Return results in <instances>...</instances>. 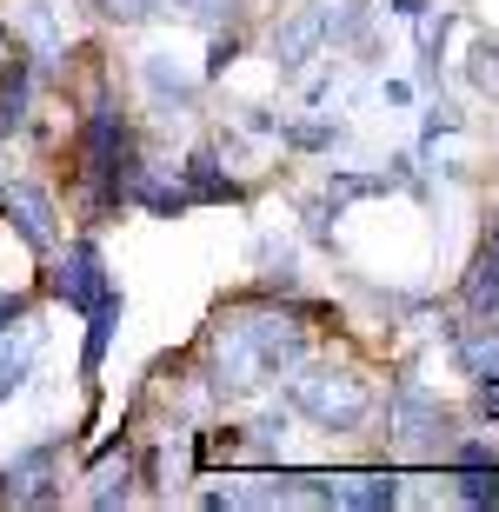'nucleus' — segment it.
I'll return each instance as SVG.
<instances>
[{
  "label": "nucleus",
  "mask_w": 499,
  "mask_h": 512,
  "mask_svg": "<svg viewBox=\"0 0 499 512\" xmlns=\"http://www.w3.org/2000/svg\"><path fill=\"white\" fill-rule=\"evenodd\" d=\"M140 140L127 127L114 100L94 87L87 114H80V193H87V220H114L127 200H134V180H140Z\"/></svg>",
  "instance_id": "1"
},
{
  "label": "nucleus",
  "mask_w": 499,
  "mask_h": 512,
  "mask_svg": "<svg viewBox=\"0 0 499 512\" xmlns=\"http://www.w3.org/2000/svg\"><path fill=\"white\" fill-rule=\"evenodd\" d=\"M293 360H300V326L287 313H233L213 333V386L220 393H253Z\"/></svg>",
  "instance_id": "2"
},
{
  "label": "nucleus",
  "mask_w": 499,
  "mask_h": 512,
  "mask_svg": "<svg viewBox=\"0 0 499 512\" xmlns=\"http://www.w3.org/2000/svg\"><path fill=\"white\" fill-rule=\"evenodd\" d=\"M287 399L313 426H327V433H360L366 413H373V393H366L360 373H346V366H300L287 386Z\"/></svg>",
  "instance_id": "3"
},
{
  "label": "nucleus",
  "mask_w": 499,
  "mask_h": 512,
  "mask_svg": "<svg viewBox=\"0 0 499 512\" xmlns=\"http://www.w3.org/2000/svg\"><path fill=\"white\" fill-rule=\"evenodd\" d=\"M386 433H393V446H406V453H453V413H446L433 393H420V386H400V393H393Z\"/></svg>",
  "instance_id": "4"
},
{
  "label": "nucleus",
  "mask_w": 499,
  "mask_h": 512,
  "mask_svg": "<svg viewBox=\"0 0 499 512\" xmlns=\"http://www.w3.org/2000/svg\"><path fill=\"white\" fill-rule=\"evenodd\" d=\"M0 220L20 233L27 253L60 247V213H54V193L40 187V180H7V187H0Z\"/></svg>",
  "instance_id": "5"
},
{
  "label": "nucleus",
  "mask_w": 499,
  "mask_h": 512,
  "mask_svg": "<svg viewBox=\"0 0 499 512\" xmlns=\"http://www.w3.org/2000/svg\"><path fill=\"white\" fill-rule=\"evenodd\" d=\"M107 266H100V240L87 233V240H74V247L54 260V273H47V293H54L60 306H74V313H87V306L107 293Z\"/></svg>",
  "instance_id": "6"
},
{
  "label": "nucleus",
  "mask_w": 499,
  "mask_h": 512,
  "mask_svg": "<svg viewBox=\"0 0 499 512\" xmlns=\"http://www.w3.org/2000/svg\"><path fill=\"white\" fill-rule=\"evenodd\" d=\"M60 499V446H27L0 473V506H54Z\"/></svg>",
  "instance_id": "7"
},
{
  "label": "nucleus",
  "mask_w": 499,
  "mask_h": 512,
  "mask_svg": "<svg viewBox=\"0 0 499 512\" xmlns=\"http://www.w3.org/2000/svg\"><path fill=\"white\" fill-rule=\"evenodd\" d=\"M313 54H327V0H307L300 14H287L273 27V60H280L287 74H300Z\"/></svg>",
  "instance_id": "8"
},
{
  "label": "nucleus",
  "mask_w": 499,
  "mask_h": 512,
  "mask_svg": "<svg viewBox=\"0 0 499 512\" xmlns=\"http://www.w3.org/2000/svg\"><path fill=\"white\" fill-rule=\"evenodd\" d=\"M180 187H187L193 207H227V200L240 207V200H247V187L227 173V160H220L213 147H193L187 160H180Z\"/></svg>",
  "instance_id": "9"
},
{
  "label": "nucleus",
  "mask_w": 499,
  "mask_h": 512,
  "mask_svg": "<svg viewBox=\"0 0 499 512\" xmlns=\"http://www.w3.org/2000/svg\"><path fill=\"white\" fill-rule=\"evenodd\" d=\"M320 499L340 512H386V506H400V479L393 473H333L320 486Z\"/></svg>",
  "instance_id": "10"
},
{
  "label": "nucleus",
  "mask_w": 499,
  "mask_h": 512,
  "mask_svg": "<svg viewBox=\"0 0 499 512\" xmlns=\"http://www.w3.org/2000/svg\"><path fill=\"white\" fill-rule=\"evenodd\" d=\"M120 286H107L94 306H87V346H80V380L94 386L100 380V366H107V346H114V326H120Z\"/></svg>",
  "instance_id": "11"
},
{
  "label": "nucleus",
  "mask_w": 499,
  "mask_h": 512,
  "mask_svg": "<svg viewBox=\"0 0 499 512\" xmlns=\"http://www.w3.org/2000/svg\"><path fill=\"white\" fill-rule=\"evenodd\" d=\"M27 100H34V60H27V54L0 60V133L27 127V114H34Z\"/></svg>",
  "instance_id": "12"
},
{
  "label": "nucleus",
  "mask_w": 499,
  "mask_h": 512,
  "mask_svg": "<svg viewBox=\"0 0 499 512\" xmlns=\"http://www.w3.org/2000/svg\"><path fill=\"white\" fill-rule=\"evenodd\" d=\"M466 306H473V313H493L499 306V220H493V233H486L473 273H466Z\"/></svg>",
  "instance_id": "13"
},
{
  "label": "nucleus",
  "mask_w": 499,
  "mask_h": 512,
  "mask_svg": "<svg viewBox=\"0 0 499 512\" xmlns=\"http://www.w3.org/2000/svg\"><path fill=\"white\" fill-rule=\"evenodd\" d=\"M127 479H134V466H127V446H107L100 453V466H94V486H87V506H120L127 499Z\"/></svg>",
  "instance_id": "14"
},
{
  "label": "nucleus",
  "mask_w": 499,
  "mask_h": 512,
  "mask_svg": "<svg viewBox=\"0 0 499 512\" xmlns=\"http://www.w3.org/2000/svg\"><path fill=\"white\" fill-rule=\"evenodd\" d=\"M147 80H154L160 100H173V114H180V107H193V87L180 74H167V60H147Z\"/></svg>",
  "instance_id": "15"
},
{
  "label": "nucleus",
  "mask_w": 499,
  "mask_h": 512,
  "mask_svg": "<svg viewBox=\"0 0 499 512\" xmlns=\"http://www.w3.org/2000/svg\"><path fill=\"white\" fill-rule=\"evenodd\" d=\"M473 80H480L486 94H499V40H480V47H473Z\"/></svg>",
  "instance_id": "16"
},
{
  "label": "nucleus",
  "mask_w": 499,
  "mask_h": 512,
  "mask_svg": "<svg viewBox=\"0 0 499 512\" xmlns=\"http://www.w3.org/2000/svg\"><path fill=\"white\" fill-rule=\"evenodd\" d=\"M94 7H100L107 20H147V14H160L167 0H94Z\"/></svg>",
  "instance_id": "17"
},
{
  "label": "nucleus",
  "mask_w": 499,
  "mask_h": 512,
  "mask_svg": "<svg viewBox=\"0 0 499 512\" xmlns=\"http://www.w3.org/2000/svg\"><path fill=\"white\" fill-rule=\"evenodd\" d=\"M233 60H240V40H233V34H220V40H213V54H207V80H220V74L233 67Z\"/></svg>",
  "instance_id": "18"
},
{
  "label": "nucleus",
  "mask_w": 499,
  "mask_h": 512,
  "mask_svg": "<svg viewBox=\"0 0 499 512\" xmlns=\"http://www.w3.org/2000/svg\"><path fill=\"white\" fill-rule=\"evenodd\" d=\"M180 14H193V20H207V27H220V20L233 14V0H180Z\"/></svg>",
  "instance_id": "19"
},
{
  "label": "nucleus",
  "mask_w": 499,
  "mask_h": 512,
  "mask_svg": "<svg viewBox=\"0 0 499 512\" xmlns=\"http://www.w3.org/2000/svg\"><path fill=\"white\" fill-rule=\"evenodd\" d=\"M27 306H34L27 293H0V326H20V320H27Z\"/></svg>",
  "instance_id": "20"
},
{
  "label": "nucleus",
  "mask_w": 499,
  "mask_h": 512,
  "mask_svg": "<svg viewBox=\"0 0 499 512\" xmlns=\"http://www.w3.org/2000/svg\"><path fill=\"white\" fill-rule=\"evenodd\" d=\"M386 7H393V14H406V20H420V14H426V0H386Z\"/></svg>",
  "instance_id": "21"
}]
</instances>
